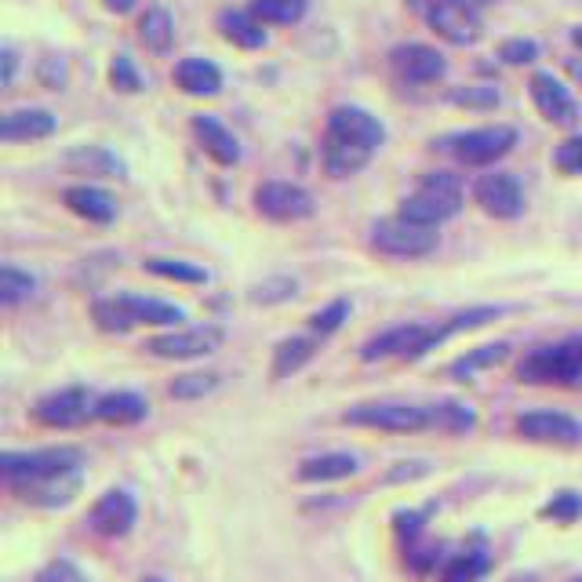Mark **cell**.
<instances>
[{"label": "cell", "instance_id": "obj_1", "mask_svg": "<svg viewBox=\"0 0 582 582\" xmlns=\"http://www.w3.org/2000/svg\"><path fill=\"white\" fill-rule=\"evenodd\" d=\"M0 477L22 502L66 506L81 492L84 455L81 448H70V444L41 448V452H4L0 455Z\"/></svg>", "mask_w": 582, "mask_h": 582}, {"label": "cell", "instance_id": "obj_2", "mask_svg": "<svg viewBox=\"0 0 582 582\" xmlns=\"http://www.w3.org/2000/svg\"><path fill=\"white\" fill-rule=\"evenodd\" d=\"M386 139L379 117H372L361 106H339L328 117V131H324V168L332 179H350L364 164L372 161V153Z\"/></svg>", "mask_w": 582, "mask_h": 582}, {"label": "cell", "instance_id": "obj_3", "mask_svg": "<svg viewBox=\"0 0 582 582\" xmlns=\"http://www.w3.org/2000/svg\"><path fill=\"white\" fill-rule=\"evenodd\" d=\"M521 382L532 386H579L582 382V335H572L553 346H539L517 368Z\"/></svg>", "mask_w": 582, "mask_h": 582}, {"label": "cell", "instance_id": "obj_4", "mask_svg": "<svg viewBox=\"0 0 582 582\" xmlns=\"http://www.w3.org/2000/svg\"><path fill=\"white\" fill-rule=\"evenodd\" d=\"M372 244L393 259H419L441 244V233H437V226H419V222L393 215V219H379L372 226Z\"/></svg>", "mask_w": 582, "mask_h": 582}, {"label": "cell", "instance_id": "obj_5", "mask_svg": "<svg viewBox=\"0 0 582 582\" xmlns=\"http://www.w3.org/2000/svg\"><path fill=\"white\" fill-rule=\"evenodd\" d=\"M346 426H364V430L382 433H419L430 426V408L401 401H382V404H357L342 415Z\"/></svg>", "mask_w": 582, "mask_h": 582}, {"label": "cell", "instance_id": "obj_6", "mask_svg": "<svg viewBox=\"0 0 582 582\" xmlns=\"http://www.w3.org/2000/svg\"><path fill=\"white\" fill-rule=\"evenodd\" d=\"M517 146V131L506 128V124H492V128H473L462 131V135H452L448 139V150L459 164L466 168H484V164H495L499 157Z\"/></svg>", "mask_w": 582, "mask_h": 582}, {"label": "cell", "instance_id": "obj_7", "mask_svg": "<svg viewBox=\"0 0 582 582\" xmlns=\"http://www.w3.org/2000/svg\"><path fill=\"white\" fill-rule=\"evenodd\" d=\"M222 328L215 324H197V328H171V332L150 339L142 350L161 357V361H197V357H211L222 346Z\"/></svg>", "mask_w": 582, "mask_h": 582}, {"label": "cell", "instance_id": "obj_8", "mask_svg": "<svg viewBox=\"0 0 582 582\" xmlns=\"http://www.w3.org/2000/svg\"><path fill=\"white\" fill-rule=\"evenodd\" d=\"M88 415H95V397L84 386H66V390L48 393L33 408V419L41 422V426H48V430H73Z\"/></svg>", "mask_w": 582, "mask_h": 582}, {"label": "cell", "instance_id": "obj_9", "mask_svg": "<svg viewBox=\"0 0 582 582\" xmlns=\"http://www.w3.org/2000/svg\"><path fill=\"white\" fill-rule=\"evenodd\" d=\"M135 521H139V506H135L131 492H124V488L102 492L99 502L88 513V528L95 535H102V539H124L135 528Z\"/></svg>", "mask_w": 582, "mask_h": 582}, {"label": "cell", "instance_id": "obj_10", "mask_svg": "<svg viewBox=\"0 0 582 582\" xmlns=\"http://www.w3.org/2000/svg\"><path fill=\"white\" fill-rule=\"evenodd\" d=\"M255 208L273 222H299L313 215V197L295 182H262L255 190Z\"/></svg>", "mask_w": 582, "mask_h": 582}, {"label": "cell", "instance_id": "obj_11", "mask_svg": "<svg viewBox=\"0 0 582 582\" xmlns=\"http://www.w3.org/2000/svg\"><path fill=\"white\" fill-rule=\"evenodd\" d=\"M473 197H477V204H481L492 219H517L524 211V190L510 171L481 175L477 186H473Z\"/></svg>", "mask_w": 582, "mask_h": 582}, {"label": "cell", "instance_id": "obj_12", "mask_svg": "<svg viewBox=\"0 0 582 582\" xmlns=\"http://www.w3.org/2000/svg\"><path fill=\"white\" fill-rule=\"evenodd\" d=\"M390 66L404 84H433L444 77V55L430 44H401L390 51Z\"/></svg>", "mask_w": 582, "mask_h": 582}, {"label": "cell", "instance_id": "obj_13", "mask_svg": "<svg viewBox=\"0 0 582 582\" xmlns=\"http://www.w3.org/2000/svg\"><path fill=\"white\" fill-rule=\"evenodd\" d=\"M426 22L441 33L448 44H473L481 37V19L477 11L466 8V4H455V0H430L426 8Z\"/></svg>", "mask_w": 582, "mask_h": 582}, {"label": "cell", "instance_id": "obj_14", "mask_svg": "<svg viewBox=\"0 0 582 582\" xmlns=\"http://www.w3.org/2000/svg\"><path fill=\"white\" fill-rule=\"evenodd\" d=\"M517 433L528 437V441L539 444H579L582 441V422L572 419L564 412H550V408H539V412H524L517 419Z\"/></svg>", "mask_w": 582, "mask_h": 582}, {"label": "cell", "instance_id": "obj_15", "mask_svg": "<svg viewBox=\"0 0 582 582\" xmlns=\"http://www.w3.org/2000/svg\"><path fill=\"white\" fill-rule=\"evenodd\" d=\"M532 99H535V106H539V113L550 124L568 128V124L579 121V102L572 99V91L564 88L553 73H535L532 77Z\"/></svg>", "mask_w": 582, "mask_h": 582}, {"label": "cell", "instance_id": "obj_16", "mask_svg": "<svg viewBox=\"0 0 582 582\" xmlns=\"http://www.w3.org/2000/svg\"><path fill=\"white\" fill-rule=\"evenodd\" d=\"M430 328H422V324H397V328H386L379 332L375 339H368L361 346V357L364 361H386V357H404V361H412L415 350H419V342L426 339Z\"/></svg>", "mask_w": 582, "mask_h": 582}, {"label": "cell", "instance_id": "obj_17", "mask_svg": "<svg viewBox=\"0 0 582 582\" xmlns=\"http://www.w3.org/2000/svg\"><path fill=\"white\" fill-rule=\"evenodd\" d=\"M193 135L201 139L204 153H208L211 161L222 164V168H233V164L241 161V142H237V135H233L222 121L208 117V113L193 117Z\"/></svg>", "mask_w": 582, "mask_h": 582}, {"label": "cell", "instance_id": "obj_18", "mask_svg": "<svg viewBox=\"0 0 582 582\" xmlns=\"http://www.w3.org/2000/svg\"><path fill=\"white\" fill-rule=\"evenodd\" d=\"M62 164L77 175H99V179H124L128 175L121 157L106 146H73V150H66Z\"/></svg>", "mask_w": 582, "mask_h": 582}, {"label": "cell", "instance_id": "obj_19", "mask_svg": "<svg viewBox=\"0 0 582 582\" xmlns=\"http://www.w3.org/2000/svg\"><path fill=\"white\" fill-rule=\"evenodd\" d=\"M146 415H150V404L135 390H113L95 401V419L110 422V426H135Z\"/></svg>", "mask_w": 582, "mask_h": 582}, {"label": "cell", "instance_id": "obj_20", "mask_svg": "<svg viewBox=\"0 0 582 582\" xmlns=\"http://www.w3.org/2000/svg\"><path fill=\"white\" fill-rule=\"evenodd\" d=\"M51 131H55V117L48 110H11L0 117V139L4 142L48 139Z\"/></svg>", "mask_w": 582, "mask_h": 582}, {"label": "cell", "instance_id": "obj_21", "mask_svg": "<svg viewBox=\"0 0 582 582\" xmlns=\"http://www.w3.org/2000/svg\"><path fill=\"white\" fill-rule=\"evenodd\" d=\"M175 84H179V88L186 91V95L208 99V95H219L222 73H219V66H215V62L190 55V59H182L179 66H175Z\"/></svg>", "mask_w": 582, "mask_h": 582}, {"label": "cell", "instance_id": "obj_22", "mask_svg": "<svg viewBox=\"0 0 582 582\" xmlns=\"http://www.w3.org/2000/svg\"><path fill=\"white\" fill-rule=\"evenodd\" d=\"M62 201L73 215H81L88 222H113L117 219V201L99 186H70L62 193Z\"/></svg>", "mask_w": 582, "mask_h": 582}, {"label": "cell", "instance_id": "obj_23", "mask_svg": "<svg viewBox=\"0 0 582 582\" xmlns=\"http://www.w3.org/2000/svg\"><path fill=\"white\" fill-rule=\"evenodd\" d=\"M357 473V459L346 452H324L313 459L299 462V481L306 484H324V481H346Z\"/></svg>", "mask_w": 582, "mask_h": 582}, {"label": "cell", "instance_id": "obj_24", "mask_svg": "<svg viewBox=\"0 0 582 582\" xmlns=\"http://www.w3.org/2000/svg\"><path fill=\"white\" fill-rule=\"evenodd\" d=\"M219 30H222V37L230 44H237V48H248V51H255V48H262L266 44V30H262V22L251 15V11H222L219 15Z\"/></svg>", "mask_w": 582, "mask_h": 582}, {"label": "cell", "instance_id": "obj_25", "mask_svg": "<svg viewBox=\"0 0 582 582\" xmlns=\"http://www.w3.org/2000/svg\"><path fill=\"white\" fill-rule=\"evenodd\" d=\"M124 306L131 310L135 324H161V328H179L186 321V313L179 306H171V302H161V299H146V295H131L124 291L121 295Z\"/></svg>", "mask_w": 582, "mask_h": 582}, {"label": "cell", "instance_id": "obj_26", "mask_svg": "<svg viewBox=\"0 0 582 582\" xmlns=\"http://www.w3.org/2000/svg\"><path fill=\"white\" fill-rule=\"evenodd\" d=\"M313 353H317V342L306 339V335H291L284 339L277 350H273V379H288V375L302 372L306 364L313 361Z\"/></svg>", "mask_w": 582, "mask_h": 582}, {"label": "cell", "instance_id": "obj_27", "mask_svg": "<svg viewBox=\"0 0 582 582\" xmlns=\"http://www.w3.org/2000/svg\"><path fill=\"white\" fill-rule=\"evenodd\" d=\"M139 41L150 51L164 55L175 41V19L168 15V8H146V15L139 19Z\"/></svg>", "mask_w": 582, "mask_h": 582}, {"label": "cell", "instance_id": "obj_28", "mask_svg": "<svg viewBox=\"0 0 582 582\" xmlns=\"http://www.w3.org/2000/svg\"><path fill=\"white\" fill-rule=\"evenodd\" d=\"M419 193H426V197H433L437 204H444L452 215H459L462 182H459V175H452V171H426V175L419 179Z\"/></svg>", "mask_w": 582, "mask_h": 582}, {"label": "cell", "instance_id": "obj_29", "mask_svg": "<svg viewBox=\"0 0 582 582\" xmlns=\"http://www.w3.org/2000/svg\"><path fill=\"white\" fill-rule=\"evenodd\" d=\"M430 426L441 433H470L477 426V412L462 401H441L430 408Z\"/></svg>", "mask_w": 582, "mask_h": 582}, {"label": "cell", "instance_id": "obj_30", "mask_svg": "<svg viewBox=\"0 0 582 582\" xmlns=\"http://www.w3.org/2000/svg\"><path fill=\"white\" fill-rule=\"evenodd\" d=\"M506 357H510V346H506V342H492V346H477V350H470L466 357H459V361L452 364V375H455V379H470L473 372L495 368V364H502Z\"/></svg>", "mask_w": 582, "mask_h": 582}, {"label": "cell", "instance_id": "obj_31", "mask_svg": "<svg viewBox=\"0 0 582 582\" xmlns=\"http://www.w3.org/2000/svg\"><path fill=\"white\" fill-rule=\"evenodd\" d=\"M91 317H95V324H99L102 332H110V335H124L135 328V317H131V310L124 306L121 295L99 299L95 306H91Z\"/></svg>", "mask_w": 582, "mask_h": 582}, {"label": "cell", "instance_id": "obj_32", "mask_svg": "<svg viewBox=\"0 0 582 582\" xmlns=\"http://www.w3.org/2000/svg\"><path fill=\"white\" fill-rule=\"evenodd\" d=\"M146 266V273H153V277H164V281H179V284H204L208 281V270H201V266H193V262L186 259H146L142 262Z\"/></svg>", "mask_w": 582, "mask_h": 582}, {"label": "cell", "instance_id": "obj_33", "mask_svg": "<svg viewBox=\"0 0 582 582\" xmlns=\"http://www.w3.org/2000/svg\"><path fill=\"white\" fill-rule=\"evenodd\" d=\"M397 215L408 219V222H419V226H441L444 219H452V211L444 208V204H437L433 197H426V193H412V197H404Z\"/></svg>", "mask_w": 582, "mask_h": 582}, {"label": "cell", "instance_id": "obj_34", "mask_svg": "<svg viewBox=\"0 0 582 582\" xmlns=\"http://www.w3.org/2000/svg\"><path fill=\"white\" fill-rule=\"evenodd\" d=\"M251 15L273 26H291L306 15V0H251Z\"/></svg>", "mask_w": 582, "mask_h": 582}, {"label": "cell", "instance_id": "obj_35", "mask_svg": "<svg viewBox=\"0 0 582 582\" xmlns=\"http://www.w3.org/2000/svg\"><path fill=\"white\" fill-rule=\"evenodd\" d=\"M215 386H219V375L215 372H186L171 379L168 397H175V401H201Z\"/></svg>", "mask_w": 582, "mask_h": 582}, {"label": "cell", "instance_id": "obj_36", "mask_svg": "<svg viewBox=\"0 0 582 582\" xmlns=\"http://www.w3.org/2000/svg\"><path fill=\"white\" fill-rule=\"evenodd\" d=\"M492 561H488V553L484 550H470V553H459L448 568H444V582H481L488 575Z\"/></svg>", "mask_w": 582, "mask_h": 582}, {"label": "cell", "instance_id": "obj_37", "mask_svg": "<svg viewBox=\"0 0 582 582\" xmlns=\"http://www.w3.org/2000/svg\"><path fill=\"white\" fill-rule=\"evenodd\" d=\"M499 306H473V310L466 313H455L452 321H444L441 328H437V339H448V335H459V332H473V328H481V324L495 321L499 317Z\"/></svg>", "mask_w": 582, "mask_h": 582}, {"label": "cell", "instance_id": "obj_38", "mask_svg": "<svg viewBox=\"0 0 582 582\" xmlns=\"http://www.w3.org/2000/svg\"><path fill=\"white\" fill-rule=\"evenodd\" d=\"M33 288H37V281H33L30 273H22L19 266H0V302L4 306L30 299Z\"/></svg>", "mask_w": 582, "mask_h": 582}, {"label": "cell", "instance_id": "obj_39", "mask_svg": "<svg viewBox=\"0 0 582 582\" xmlns=\"http://www.w3.org/2000/svg\"><path fill=\"white\" fill-rule=\"evenodd\" d=\"M346 321H350V302H346V299H335V302H328L324 310L313 313V317H310V332L321 335V339H328V335L339 332V328Z\"/></svg>", "mask_w": 582, "mask_h": 582}, {"label": "cell", "instance_id": "obj_40", "mask_svg": "<svg viewBox=\"0 0 582 582\" xmlns=\"http://www.w3.org/2000/svg\"><path fill=\"white\" fill-rule=\"evenodd\" d=\"M542 517L546 521H561V524H572L582 517V495L579 492H557L546 506H542Z\"/></svg>", "mask_w": 582, "mask_h": 582}, {"label": "cell", "instance_id": "obj_41", "mask_svg": "<svg viewBox=\"0 0 582 582\" xmlns=\"http://www.w3.org/2000/svg\"><path fill=\"white\" fill-rule=\"evenodd\" d=\"M295 291H299L295 277H270V281H262V284H255V288H251V302L273 306V302H288Z\"/></svg>", "mask_w": 582, "mask_h": 582}, {"label": "cell", "instance_id": "obj_42", "mask_svg": "<svg viewBox=\"0 0 582 582\" xmlns=\"http://www.w3.org/2000/svg\"><path fill=\"white\" fill-rule=\"evenodd\" d=\"M452 102L455 106H466V110H495L499 106V91L488 88V84H470V88H455Z\"/></svg>", "mask_w": 582, "mask_h": 582}, {"label": "cell", "instance_id": "obj_43", "mask_svg": "<svg viewBox=\"0 0 582 582\" xmlns=\"http://www.w3.org/2000/svg\"><path fill=\"white\" fill-rule=\"evenodd\" d=\"M553 164L564 171V175H582V135L564 139L553 153Z\"/></svg>", "mask_w": 582, "mask_h": 582}, {"label": "cell", "instance_id": "obj_44", "mask_svg": "<svg viewBox=\"0 0 582 582\" xmlns=\"http://www.w3.org/2000/svg\"><path fill=\"white\" fill-rule=\"evenodd\" d=\"M110 84L117 91H128V95H135V91H142V77L135 73V66H131V59H124V55H117L110 66Z\"/></svg>", "mask_w": 582, "mask_h": 582}, {"label": "cell", "instance_id": "obj_45", "mask_svg": "<svg viewBox=\"0 0 582 582\" xmlns=\"http://www.w3.org/2000/svg\"><path fill=\"white\" fill-rule=\"evenodd\" d=\"M499 59L510 62V66H524V62H535L539 59V44L535 41H524V37H513L499 48Z\"/></svg>", "mask_w": 582, "mask_h": 582}, {"label": "cell", "instance_id": "obj_46", "mask_svg": "<svg viewBox=\"0 0 582 582\" xmlns=\"http://www.w3.org/2000/svg\"><path fill=\"white\" fill-rule=\"evenodd\" d=\"M33 582H88V575H84L73 561H51L37 572Z\"/></svg>", "mask_w": 582, "mask_h": 582}, {"label": "cell", "instance_id": "obj_47", "mask_svg": "<svg viewBox=\"0 0 582 582\" xmlns=\"http://www.w3.org/2000/svg\"><path fill=\"white\" fill-rule=\"evenodd\" d=\"M422 532V517L419 513H397V535H408V542Z\"/></svg>", "mask_w": 582, "mask_h": 582}, {"label": "cell", "instance_id": "obj_48", "mask_svg": "<svg viewBox=\"0 0 582 582\" xmlns=\"http://www.w3.org/2000/svg\"><path fill=\"white\" fill-rule=\"evenodd\" d=\"M41 81L48 84V88L59 91V88H62V81H66V70H62V66L55 70V59H48V62L41 66Z\"/></svg>", "mask_w": 582, "mask_h": 582}, {"label": "cell", "instance_id": "obj_49", "mask_svg": "<svg viewBox=\"0 0 582 582\" xmlns=\"http://www.w3.org/2000/svg\"><path fill=\"white\" fill-rule=\"evenodd\" d=\"M408 561H412L415 572H430V564L437 561V550H412L408 553Z\"/></svg>", "mask_w": 582, "mask_h": 582}, {"label": "cell", "instance_id": "obj_50", "mask_svg": "<svg viewBox=\"0 0 582 582\" xmlns=\"http://www.w3.org/2000/svg\"><path fill=\"white\" fill-rule=\"evenodd\" d=\"M0 59H4V70H0V84H4V88H8V84H11V77H15V55H11V51H4V55H0Z\"/></svg>", "mask_w": 582, "mask_h": 582}, {"label": "cell", "instance_id": "obj_51", "mask_svg": "<svg viewBox=\"0 0 582 582\" xmlns=\"http://www.w3.org/2000/svg\"><path fill=\"white\" fill-rule=\"evenodd\" d=\"M102 4H106L110 11H117V15H124V11L135 8V0H102Z\"/></svg>", "mask_w": 582, "mask_h": 582}, {"label": "cell", "instance_id": "obj_52", "mask_svg": "<svg viewBox=\"0 0 582 582\" xmlns=\"http://www.w3.org/2000/svg\"><path fill=\"white\" fill-rule=\"evenodd\" d=\"M455 4H466V8H484V4H495V0H455Z\"/></svg>", "mask_w": 582, "mask_h": 582}, {"label": "cell", "instance_id": "obj_53", "mask_svg": "<svg viewBox=\"0 0 582 582\" xmlns=\"http://www.w3.org/2000/svg\"><path fill=\"white\" fill-rule=\"evenodd\" d=\"M568 70H572V77L582 84V62H568Z\"/></svg>", "mask_w": 582, "mask_h": 582}, {"label": "cell", "instance_id": "obj_54", "mask_svg": "<svg viewBox=\"0 0 582 582\" xmlns=\"http://www.w3.org/2000/svg\"><path fill=\"white\" fill-rule=\"evenodd\" d=\"M572 41H575V48L582 51V26H575V30H572Z\"/></svg>", "mask_w": 582, "mask_h": 582}, {"label": "cell", "instance_id": "obj_55", "mask_svg": "<svg viewBox=\"0 0 582 582\" xmlns=\"http://www.w3.org/2000/svg\"><path fill=\"white\" fill-rule=\"evenodd\" d=\"M142 582H168V579H161V575H142Z\"/></svg>", "mask_w": 582, "mask_h": 582}]
</instances>
